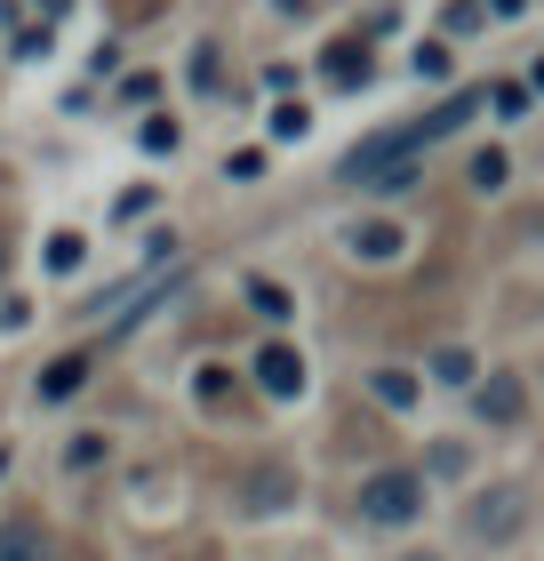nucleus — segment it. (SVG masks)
Here are the masks:
<instances>
[{
	"label": "nucleus",
	"mask_w": 544,
	"mask_h": 561,
	"mask_svg": "<svg viewBox=\"0 0 544 561\" xmlns=\"http://www.w3.org/2000/svg\"><path fill=\"white\" fill-rule=\"evenodd\" d=\"M360 514H369V522H417L425 514V481L408 473V466L369 473V481H360Z\"/></svg>",
	"instance_id": "nucleus-1"
},
{
	"label": "nucleus",
	"mask_w": 544,
	"mask_h": 561,
	"mask_svg": "<svg viewBox=\"0 0 544 561\" xmlns=\"http://www.w3.org/2000/svg\"><path fill=\"white\" fill-rule=\"evenodd\" d=\"M473 410H481L488 425H512V417H521V377H512V369L473 377Z\"/></svg>",
	"instance_id": "nucleus-2"
},
{
	"label": "nucleus",
	"mask_w": 544,
	"mask_h": 561,
	"mask_svg": "<svg viewBox=\"0 0 544 561\" xmlns=\"http://www.w3.org/2000/svg\"><path fill=\"white\" fill-rule=\"evenodd\" d=\"M256 386H265L273 401H297V393H304V362H297V345H265V353H256Z\"/></svg>",
	"instance_id": "nucleus-3"
},
{
	"label": "nucleus",
	"mask_w": 544,
	"mask_h": 561,
	"mask_svg": "<svg viewBox=\"0 0 544 561\" xmlns=\"http://www.w3.org/2000/svg\"><path fill=\"white\" fill-rule=\"evenodd\" d=\"M345 249H352L360 265H401L408 241H401V225H377V217H369V225H352V233H345Z\"/></svg>",
	"instance_id": "nucleus-4"
},
{
	"label": "nucleus",
	"mask_w": 544,
	"mask_h": 561,
	"mask_svg": "<svg viewBox=\"0 0 544 561\" xmlns=\"http://www.w3.org/2000/svg\"><path fill=\"white\" fill-rule=\"evenodd\" d=\"M0 561H57V538L40 522H0Z\"/></svg>",
	"instance_id": "nucleus-5"
},
{
	"label": "nucleus",
	"mask_w": 544,
	"mask_h": 561,
	"mask_svg": "<svg viewBox=\"0 0 544 561\" xmlns=\"http://www.w3.org/2000/svg\"><path fill=\"white\" fill-rule=\"evenodd\" d=\"M89 386V353H57V362L40 369V401H65V393H81Z\"/></svg>",
	"instance_id": "nucleus-6"
},
{
	"label": "nucleus",
	"mask_w": 544,
	"mask_h": 561,
	"mask_svg": "<svg viewBox=\"0 0 544 561\" xmlns=\"http://www.w3.org/2000/svg\"><path fill=\"white\" fill-rule=\"evenodd\" d=\"M512 522H521V497H512V490H488V497H481V514H473L481 538H505Z\"/></svg>",
	"instance_id": "nucleus-7"
},
{
	"label": "nucleus",
	"mask_w": 544,
	"mask_h": 561,
	"mask_svg": "<svg viewBox=\"0 0 544 561\" xmlns=\"http://www.w3.org/2000/svg\"><path fill=\"white\" fill-rule=\"evenodd\" d=\"M81 257H89V241H81V233H48V249H40V265H48V273H72Z\"/></svg>",
	"instance_id": "nucleus-8"
},
{
	"label": "nucleus",
	"mask_w": 544,
	"mask_h": 561,
	"mask_svg": "<svg viewBox=\"0 0 544 561\" xmlns=\"http://www.w3.org/2000/svg\"><path fill=\"white\" fill-rule=\"evenodd\" d=\"M328 81H336V89H360V81H369V48H336V57H328Z\"/></svg>",
	"instance_id": "nucleus-9"
},
{
	"label": "nucleus",
	"mask_w": 544,
	"mask_h": 561,
	"mask_svg": "<svg viewBox=\"0 0 544 561\" xmlns=\"http://www.w3.org/2000/svg\"><path fill=\"white\" fill-rule=\"evenodd\" d=\"M432 377H449V386H473L481 369H473V353H464V345H440V353H432Z\"/></svg>",
	"instance_id": "nucleus-10"
},
{
	"label": "nucleus",
	"mask_w": 544,
	"mask_h": 561,
	"mask_svg": "<svg viewBox=\"0 0 544 561\" xmlns=\"http://www.w3.org/2000/svg\"><path fill=\"white\" fill-rule=\"evenodd\" d=\"M377 401L384 410H408V401H417V377L408 369H377Z\"/></svg>",
	"instance_id": "nucleus-11"
},
{
	"label": "nucleus",
	"mask_w": 544,
	"mask_h": 561,
	"mask_svg": "<svg viewBox=\"0 0 544 561\" xmlns=\"http://www.w3.org/2000/svg\"><path fill=\"white\" fill-rule=\"evenodd\" d=\"M248 305L265 321H289V289H280V280H248Z\"/></svg>",
	"instance_id": "nucleus-12"
},
{
	"label": "nucleus",
	"mask_w": 544,
	"mask_h": 561,
	"mask_svg": "<svg viewBox=\"0 0 544 561\" xmlns=\"http://www.w3.org/2000/svg\"><path fill=\"white\" fill-rule=\"evenodd\" d=\"M488 9H481V0H456V9L449 16H440V41H449V33H473V24H481Z\"/></svg>",
	"instance_id": "nucleus-13"
},
{
	"label": "nucleus",
	"mask_w": 544,
	"mask_h": 561,
	"mask_svg": "<svg viewBox=\"0 0 544 561\" xmlns=\"http://www.w3.org/2000/svg\"><path fill=\"white\" fill-rule=\"evenodd\" d=\"M473 185H481V193L505 185V152H473Z\"/></svg>",
	"instance_id": "nucleus-14"
},
{
	"label": "nucleus",
	"mask_w": 544,
	"mask_h": 561,
	"mask_svg": "<svg viewBox=\"0 0 544 561\" xmlns=\"http://www.w3.org/2000/svg\"><path fill=\"white\" fill-rule=\"evenodd\" d=\"M488 105H497V113H512V121H521V113H529V89H521V81H505V89H488Z\"/></svg>",
	"instance_id": "nucleus-15"
},
{
	"label": "nucleus",
	"mask_w": 544,
	"mask_h": 561,
	"mask_svg": "<svg viewBox=\"0 0 544 561\" xmlns=\"http://www.w3.org/2000/svg\"><path fill=\"white\" fill-rule=\"evenodd\" d=\"M96 457H105V433H81V442L65 449V466H96Z\"/></svg>",
	"instance_id": "nucleus-16"
},
{
	"label": "nucleus",
	"mask_w": 544,
	"mask_h": 561,
	"mask_svg": "<svg viewBox=\"0 0 544 561\" xmlns=\"http://www.w3.org/2000/svg\"><path fill=\"white\" fill-rule=\"evenodd\" d=\"M273 129H280V137H304V129H313V113H304V105H280Z\"/></svg>",
	"instance_id": "nucleus-17"
},
{
	"label": "nucleus",
	"mask_w": 544,
	"mask_h": 561,
	"mask_svg": "<svg viewBox=\"0 0 544 561\" xmlns=\"http://www.w3.org/2000/svg\"><path fill=\"white\" fill-rule=\"evenodd\" d=\"M417 72H432V81H440V72H449V41H425V48H417Z\"/></svg>",
	"instance_id": "nucleus-18"
},
{
	"label": "nucleus",
	"mask_w": 544,
	"mask_h": 561,
	"mask_svg": "<svg viewBox=\"0 0 544 561\" xmlns=\"http://www.w3.org/2000/svg\"><path fill=\"white\" fill-rule=\"evenodd\" d=\"M481 9H488V16H521L529 0H481Z\"/></svg>",
	"instance_id": "nucleus-19"
},
{
	"label": "nucleus",
	"mask_w": 544,
	"mask_h": 561,
	"mask_svg": "<svg viewBox=\"0 0 544 561\" xmlns=\"http://www.w3.org/2000/svg\"><path fill=\"white\" fill-rule=\"evenodd\" d=\"M401 561H432V553H401Z\"/></svg>",
	"instance_id": "nucleus-20"
},
{
	"label": "nucleus",
	"mask_w": 544,
	"mask_h": 561,
	"mask_svg": "<svg viewBox=\"0 0 544 561\" xmlns=\"http://www.w3.org/2000/svg\"><path fill=\"white\" fill-rule=\"evenodd\" d=\"M0 473H9V449H0Z\"/></svg>",
	"instance_id": "nucleus-21"
},
{
	"label": "nucleus",
	"mask_w": 544,
	"mask_h": 561,
	"mask_svg": "<svg viewBox=\"0 0 544 561\" xmlns=\"http://www.w3.org/2000/svg\"><path fill=\"white\" fill-rule=\"evenodd\" d=\"M0 265H9V249H0Z\"/></svg>",
	"instance_id": "nucleus-22"
}]
</instances>
